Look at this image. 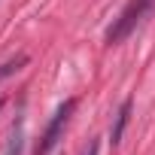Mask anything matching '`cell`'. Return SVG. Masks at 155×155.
<instances>
[{
	"label": "cell",
	"instance_id": "6da1fadb",
	"mask_svg": "<svg viewBox=\"0 0 155 155\" xmlns=\"http://www.w3.org/2000/svg\"><path fill=\"white\" fill-rule=\"evenodd\" d=\"M155 6V0H128V6L119 12V18L110 25V31H107V46H116V43H122L143 18H146V12Z\"/></svg>",
	"mask_w": 155,
	"mask_h": 155
},
{
	"label": "cell",
	"instance_id": "7a4b0ae2",
	"mask_svg": "<svg viewBox=\"0 0 155 155\" xmlns=\"http://www.w3.org/2000/svg\"><path fill=\"white\" fill-rule=\"evenodd\" d=\"M76 110V101L70 97V101H64L58 110H55V116H52V122H49V128H46V134L40 137V143H37V152L34 155H49L55 146H58V140H61V134H64V125L70 122V113Z\"/></svg>",
	"mask_w": 155,
	"mask_h": 155
},
{
	"label": "cell",
	"instance_id": "3957f363",
	"mask_svg": "<svg viewBox=\"0 0 155 155\" xmlns=\"http://www.w3.org/2000/svg\"><path fill=\"white\" fill-rule=\"evenodd\" d=\"M128 116H131V97L122 101V107H119V113H116V122H113V128H110V143H113V146L122 143V134H125V128H128Z\"/></svg>",
	"mask_w": 155,
	"mask_h": 155
},
{
	"label": "cell",
	"instance_id": "277c9868",
	"mask_svg": "<svg viewBox=\"0 0 155 155\" xmlns=\"http://www.w3.org/2000/svg\"><path fill=\"white\" fill-rule=\"evenodd\" d=\"M21 146H25V122L18 119V122H12V131H9L3 155H21Z\"/></svg>",
	"mask_w": 155,
	"mask_h": 155
},
{
	"label": "cell",
	"instance_id": "5b68a950",
	"mask_svg": "<svg viewBox=\"0 0 155 155\" xmlns=\"http://www.w3.org/2000/svg\"><path fill=\"white\" fill-rule=\"evenodd\" d=\"M28 64V55H18V58H12V61H6V64H0V82L6 79V76H12L15 70H21Z\"/></svg>",
	"mask_w": 155,
	"mask_h": 155
},
{
	"label": "cell",
	"instance_id": "8992f818",
	"mask_svg": "<svg viewBox=\"0 0 155 155\" xmlns=\"http://www.w3.org/2000/svg\"><path fill=\"white\" fill-rule=\"evenodd\" d=\"M97 149H101V143H97V140H91V143L85 146V152H82V155H97Z\"/></svg>",
	"mask_w": 155,
	"mask_h": 155
},
{
	"label": "cell",
	"instance_id": "52a82bcc",
	"mask_svg": "<svg viewBox=\"0 0 155 155\" xmlns=\"http://www.w3.org/2000/svg\"><path fill=\"white\" fill-rule=\"evenodd\" d=\"M0 110H3V101H0Z\"/></svg>",
	"mask_w": 155,
	"mask_h": 155
}]
</instances>
